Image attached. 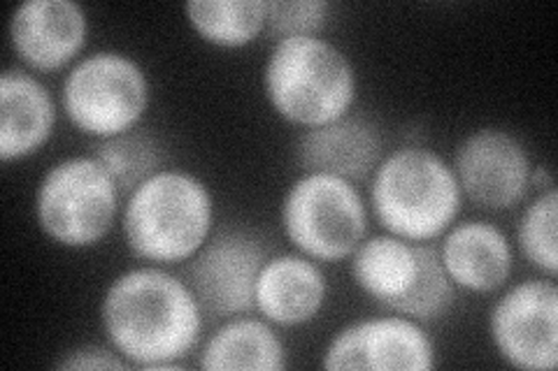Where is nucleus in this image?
<instances>
[{"mask_svg":"<svg viewBox=\"0 0 558 371\" xmlns=\"http://www.w3.org/2000/svg\"><path fill=\"white\" fill-rule=\"evenodd\" d=\"M108 344L137 369H182L203 337L205 313L184 279L161 264L117 274L100 299Z\"/></svg>","mask_w":558,"mask_h":371,"instance_id":"f257e3e1","label":"nucleus"},{"mask_svg":"<svg viewBox=\"0 0 558 371\" xmlns=\"http://www.w3.org/2000/svg\"><path fill=\"white\" fill-rule=\"evenodd\" d=\"M129 251L147 264L172 268L194 258L215 233V196L201 176L163 168L121 207Z\"/></svg>","mask_w":558,"mask_h":371,"instance_id":"f03ea898","label":"nucleus"},{"mask_svg":"<svg viewBox=\"0 0 558 371\" xmlns=\"http://www.w3.org/2000/svg\"><path fill=\"white\" fill-rule=\"evenodd\" d=\"M371 207L384 233L435 242L457 223L463 193L451 163L438 151L405 145L384 153L373 172Z\"/></svg>","mask_w":558,"mask_h":371,"instance_id":"7ed1b4c3","label":"nucleus"},{"mask_svg":"<svg viewBox=\"0 0 558 371\" xmlns=\"http://www.w3.org/2000/svg\"><path fill=\"white\" fill-rule=\"evenodd\" d=\"M264 94L272 112L291 126H324L352 112L356 67L322 35L277 40L264 65Z\"/></svg>","mask_w":558,"mask_h":371,"instance_id":"20e7f679","label":"nucleus"},{"mask_svg":"<svg viewBox=\"0 0 558 371\" xmlns=\"http://www.w3.org/2000/svg\"><path fill=\"white\" fill-rule=\"evenodd\" d=\"M349 272L356 288L389 313L430 325L449 316L459 288L451 284L433 242H410L389 233L365 237Z\"/></svg>","mask_w":558,"mask_h":371,"instance_id":"39448f33","label":"nucleus"},{"mask_svg":"<svg viewBox=\"0 0 558 371\" xmlns=\"http://www.w3.org/2000/svg\"><path fill=\"white\" fill-rule=\"evenodd\" d=\"M124 198L96 158L70 156L51 165L35 188V221L61 249H94L112 233Z\"/></svg>","mask_w":558,"mask_h":371,"instance_id":"423d86ee","label":"nucleus"},{"mask_svg":"<svg viewBox=\"0 0 558 371\" xmlns=\"http://www.w3.org/2000/svg\"><path fill=\"white\" fill-rule=\"evenodd\" d=\"M279 221L291 246L319 264L352 258L368 237V205L356 184L333 174L303 172L279 207Z\"/></svg>","mask_w":558,"mask_h":371,"instance_id":"0eeeda50","label":"nucleus"},{"mask_svg":"<svg viewBox=\"0 0 558 371\" xmlns=\"http://www.w3.org/2000/svg\"><path fill=\"white\" fill-rule=\"evenodd\" d=\"M151 84L131 54L98 49L68 70L61 84V112L82 135L108 139L133 131L145 119Z\"/></svg>","mask_w":558,"mask_h":371,"instance_id":"6e6552de","label":"nucleus"},{"mask_svg":"<svg viewBox=\"0 0 558 371\" xmlns=\"http://www.w3.org/2000/svg\"><path fill=\"white\" fill-rule=\"evenodd\" d=\"M270 256L272 246L252 227L226 225L209 235L189 260L184 279L207 321H229L254 311L256 279Z\"/></svg>","mask_w":558,"mask_h":371,"instance_id":"1a4fd4ad","label":"nucleus"},{"mask_svg":"<svg viewBox=\"0 0 558 371\" xmlns=\"http://www.w3.org/2000/svg\"><path fill=\"white\" fill-rule=\"evenodd\" d=\"M488 337L500 360L521 371L558 367V286L526 279L505 290L488 311Z\"/></svg>","mask_w":558,"mask_h":371,"instance_id":"9d476101","label":"nucleus"},{"mask_svg":"<svg viewBox=\"0 0 558 371\" xmlns=\"http://www.w3.org/2000/svg\"><path fill=\"white\" fill-rule=\"evenodd\" d=\"M322 367L328 371H430L438 367V348L426 325L412 318L373 316L338 330L324 348Z\"/></svg>","mask_w":558,"mask_h":371,"instance_id":"9b49d317","label":"nucleus"},{"mask_svg":"<svg viewBox=\"0 0 558 371\" xmlns=\"http://www.w3.org/2000/svg\"><path fill=\"white\" fill-rule=\"evenodd\" d=\"M463 198L484 211H508L526 200L533 176V161L521 139L496 126L465 135L453 151Z\"/></svg>","mask_w":558,"mask_h":371,"instance_id":"f8f14e48","label":"nucleus"},{"mask_svg":"<svg viewBox=\"0 0 558 371\" xmlns=\"http://www.w3.org/2000/svg\"><path fill=\"white\" fill-rule=\"evenodd\" d=\"M14 57L31 73H57L80 61L89 38V14L75 0H24L10 16Z\"/></svg>","mask_w":558,"mask_h":371,"instance_id":"ddd939ff","label":"nucleus"},{"mask_svg":"<svg viewBox=\"0 0 558 371\" xmlns=\"http://www.w3.org/2000/svg\"><path fill=\"white\" fill-rule=\"evenodd\" d=\"M293 153L303 172L333 174L359 186L381 163L384 135L371 119L349 112L324 126L303 128Z\"/></svg>","mask_w":558,"mask_h":371,"instance_id":"4468645a","label":"nucleus"},{"mask_svg":"<svg viewBox=\"0 0 558 371\" xmlns=\"http://www.w3.org/2000/svg\"><path fill=\"white\" fill-rule=\"evenodd\" d=\"M328 299V279L317 260L303 253L270 256L258 272L254 311L275 327L317 321Z\"/></svg>","mask_w":558,"mask_h":371,"instance_id":"2eb2a0df","label":"nucleus"},{"mask_svg":"<svg viewBox=\"0 0 558 371\" xmlns=\"http://www.w3.org/2000/svg\"><path fill=\"white\" fill-rule=\"evenodd\" d=\"M445 272L459 290L492 295L510 284L514 249L510 237L492 221L453 223L438 246Z\"/></svg>","mask_w":558,"mask_h":371,"instance_id":"dca6fc26","label":"nucleus"},{"mask_svg":"<svg viewBox=\"0 0 558 371\" xmlns=\"http://www.w3.org/2000/svg\"><path fill=\"white\" fill-rule=\"evenodd\" d=\"M57 128V100L26 67L0 77V161L14 163L38 153Z\"/></svg>","mask_w":558,"mask_h":371,"instance_id":"f3484780","label":"nucleus"},{"mask_svg":"<svg viewBox=\"0 0 558 371\" xmlns=\"http://www.w3.org/2000/svg\"><path fill=\"white\" fill-rule=\"evenodd\" d=\"M205 371H282L289 367L284 339L272 323L256 316H235L223 321L198 353Z\"/></svg>","mask_w":558,"mask_h":371,"instance_id":"a211bd4d","label":"nucleus"},{"mask_svg":"<svg viewBox=\"0 0 558 371\" xmlns=\"http://www.w3.org/2000/svg\"><path fill=\"white\" fill-rule=\"evenodd\" d=\"M266 3L268 0H191L184 14L203 42L242 49L266 33Z\"/></svg>","mask_w":558,"mask_h":371,"instance_id":"6ab92c4d","label":"nucleus"},{"mask_svg":"<svg viewBox=\"0 0 558 371\" xmlns=\"http://www.w3.org/2000/svg\"><path fill=\"white\" fill-rule=\"evenodd\" d=\"M89 156L96 158L98 165L112 176L124 200L151 174L166 168V149L161 139L140 126L108 139H98Z\"/></svg>","mask_w":558,"mask_h":371,"instance_id":"aec40b11","label":"nucleus"},{"mask_svg":"<svg viewBox=\"0 0 558 371\" xmlns=\"http://www.w3.org/2000/svg\"><path fill=\"white\" fill-rule=\"evenodd\" d=\"M558 190L537 193L517 223V246L531 268L549 279L558 274Z\"/></svg>","mask_w":558,"mask_h":371,"instance_id":"412c9836","label":"nucleus"},{"mask_svg":"<svg viewBox=\"0 0 558 371\" xmlns=\"http://www.w3.org/2000/svg\"><path fill=\"white\" fill-rule=\"evenodd\" d=\"M333 5L328 0H268L266 33L277 40L314 38L330 22Z\"/></svg>","mask_w":558,"mask_h":371,"instance_id":"4be33fe9","label":"nucleus"},{"mask_svg":"<svg viewBox=\"0 0 558 371\" xmlns=\"http://www.w3.org/2000/svg\"><path fill=\"white\" fill-rule=\"evenodd\" d=\"M61 371H112V369H131V362L119 356L108 344H82L63 353V358L54 364Z\"/></svg>","mask_w":558,"mask_h":371,"instance_id":"5701e85b","label":"nucleus"}]
</instances>
